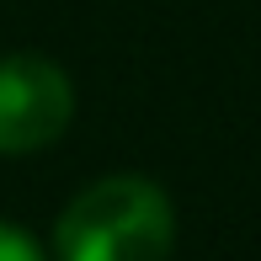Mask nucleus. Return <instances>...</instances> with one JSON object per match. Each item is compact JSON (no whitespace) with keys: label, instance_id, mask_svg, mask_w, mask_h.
Returning a JSON list of instances; mask_svg holds the SVG:
<instances>
[{"label":"nucleus","instance_id":"1","mask_svg":"<svg viewBox=\"0 0 261 261\" xmlns=\"http://www.w3.org/2000/svg\"><path fill=\"white\" fill-rule=\"evenodd\" d=\"M176 213L149 176H107L86 187L54 229L59 261H171Z\"/></svg>","mask_w":261,"mask_h":261},{"label":"nucleus","instance_id":"2","mask_svg":"<svg viewBox=\"0 0 261 261\" xmlns=\"http://www.w3.org/2000/svg\"><path fill=\"white\" fill-rule=\"evenodd\" d=\"M75 117V86L43 54L0 59V155H32L54 144Z\"/></svg>","mask_w":261,"mask_h":261},{"label":"nucleus","instance_id":"3","mask_svg":"<svg viewBox=\"0 0 261 261\" xmlns=\"http://www.w3.org/2000/svg\"><path fill=\"white\" fill-rule=\"evenodd\" d=\"M0 261H48V256H43V245L32 240L27 229H16V224H0Z\"/></svg>","mask_w":261,"mask_h":261}]
</instances>
